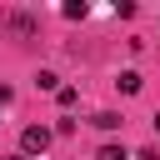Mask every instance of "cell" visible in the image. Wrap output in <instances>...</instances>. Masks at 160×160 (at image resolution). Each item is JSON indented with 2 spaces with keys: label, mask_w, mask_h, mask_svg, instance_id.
Here are the masks:
<instances>
[{
  "label": "cell",
  "mask_w": 160,
  "mask_h": 160,
  "mask_svg": "<svg viewBox=\"0 0 160 160\" xmlns=\"http://www.w3.org/2000/svg\"><path fill=\"white\" fill-rule=\"evenodd\" d=\"M10 100H15V90H10V85H0V110H5Z\"/></svg>",
  "instance_id": "cell-7"
},
{
  "label": "cell",
  "mask_w": 160,
  "mask_h": 160,
  "mask_svg": "<svg viewBox=\"0 0 160 160\" xmlns=\"http://www.w3.org/2000/svg\"><path fill=\"white\" fill-rule=\"evenodd\" d=\"M45 145H50V130H45V125H25V135H20V150H25V160H30V155H40Z\"/></svg>",
  "instance_id": "cell-1"
},
{
  "label": "cell",
  "mask_w": 160,
  "mask_h": 160,
  "mask_svg": "<svg viewBox=\"0 0 160 160\" xmlns=\"http://www.w3.org/2000/svg\"><path fill=\"white\" fill-rule=\"evenodd\" d=\"M35 85H40V90H60V75H55V70H40Z\"/></svg>",
  "instance_id": "cell-4"
},
{
  "label": "cell",
  "mask_w": 160,
  "mask_h": 160,
  "mask_svg": "<svg viewBox=\"0 0 160 160\" xmlns=\"http://www.w3.org/2000/svg\"><path fill=\"white\" fill-rule=\"evenodd\" d=\"M95 160H130V155H125V145H100Z\"/></svg>",
  "instance_id": "cell-6"
},
{
  "label": "cell",
  "mask_w": 160,
  "mask_h": 160,
  "mask_svg": "<svg viewBox=\"0 0 160 160\" xmlns=\"http://www.w3.org/2000/svg\"><path fill=\"white\" fill-rule=\"evenodd\" d=\"M155 130H160V110H155Z\"/></svg>",
  "instance_id": "cell-8"
},
{
  "label": "cell",
  "mask_w": 160,
  "mask_h": 160,
  "mask_svg": "<svg viewBox=\"0 0 160 160\" xmlns=\"http://www.w3.org/2000/svg\"><path fill=\"white\" fill-rule=\"evenodd\" d=\"M10 160H25V155H10Z\"/></svg>",
  "instance_id": "cell-9"
},
{
  "label": "cell",
  "mask_w": 160,
  "mask_h": 160,
  "mask_svg": "<svg viewBox=\"0 0 160 160\" xmlns=\"http://www.w3.org/2000/svg\"><path fill=\"white\" fill-rule=\"evenodd\" d=\"M10 30H15V35H35V20H30V15H10Z\"/></svg>",
  "instance_id": "cell-2"
},
{
  "label": "cell",
  "mask_w": 160,
  "mask_h": 160,
  "mask_svg": "<svg viewBox=\"0 0 160 160\" xmlns=\"http://www.w3.org/2000/svg\"><path fill=\"white\" fill-rule=\"evenodd\" d=\"M90 125H100V130H115V125H120V115H115V110H100Z\"/></svg>",
  "instance_id": "cell-5"
},
{
  "label": "cell",
  "mask_w": 160,
  "mask_h": 160,
  "mask_svg": "<svg viewBox=\"0 0 160 160\" xmlns=\"http://www.w3.org/2000/svg\"><path fill=\"white\" fill-rule=\"evenodd\" d=\"M115 85H120L125 95H135V90H140V75H135V70H120V80H115Z\"/></svg>",
  "instance_id": "cell-3"
}]
</instances>
